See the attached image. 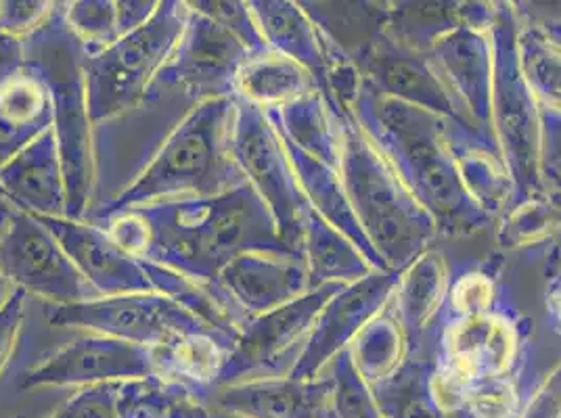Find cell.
<instances>
[{
	"mask_svg": "<svg viewBox=\"0 0 561 418\" xmlns=\"http://www.w3.org/2000/svg\"><path fill=\"white\" fill-rule=\"evenodd\" d=\"M133 209L149 227V249L140 262L193 279L216 282L227 264L250 252L296 254L280 241L275 216L248 183L214 197L158 201Z\"/></svg>",
	"mask_w": 561,
	"mask_h": 418,
	"instance_id": "1",
	"label": "cell"
},
{
	"mask_svg": "<svg viewBox=\"0 0 561 418\" xmlns=\"http://www.w3.org/2000/svg\"><path fill=\"white\" fill-rule=\"evenodd\" d=\"M352 116L402 185L436 222L438 234H469L491 227L461 181L446 142V119L375 93L367 82Z\"/></svg>",
	"mask_w": 561,
	"mask_h": 418,
	"instance_id": "2",
	"label": "cell"
},
{
	"mask_svg": "<svg viewBox=\"0 0 561 418\" xmlns=\"http://www.w3.org/2000/svg\"><path fill=\"white\" fill-rule=\"evenodd\" d=\"M233 112L234 98H214L193 107L164 140L135 185L84 220L96 222L124 209L158 201L214 197L245 185L229 151Z\"/></svg>",
	"mask_w": 561,
	"mask_h": 418,
	"instance_id": "3",
	"label": "cell"
},
{
	"mask_svg": "<svg viewBox=\"0 0 561 418\" xmlns=\"http://www.w3.org/2000/svg\"><path fill=\"white\" fill-rule=\"evenodd\" d=\"M340 176L352 211L375 254L392 272H404L440 236L432 216L402 185L392 165L358 121L340 109Z\"/></svg>",
	"mask_w": 561,
	"mask_h": 418,
	"instance_id": "4",
	"label": "cell"
},
{
	"mask_svg": "<svg viewBox=\"0 0 561 418\" xmlns=\"http://www.w3.org/2000/svg\"><path fill=\"white\" fill-rule=\"evenodd\" d=\"M25 70L43 80L53 107V132L59 144L68 216L82 220L93 197V124L87 105L84 50L66 22V2L34 34L24 38Z\"/></svg>",
	"mask_w": 561,
	"mask_h": 418,
	"instance_id": "5",
	"label": "cell"
},
{
	"mask_svg": "<svg viewBox=\"0 0 561 418\" xmlns=\"http://www.w3.org/2000/svg\"><path fill=\"white\" fill-rule=\"evenodd\" d=\"M197 105L183 89L156 78L133 109L93 126V197L87 216L135 185L164 140Z\"/></svg>",
	"mask_w": 561,
	"mask_h": 418,
	"instance_id": "6",
	"label": "cell"
},
{
	"mask_svg": "<svg viewBox=\"0 0 561 418\" xmlns=\"http://www.w3.org/2000/svg\"><path fill=\"white\" fill-rule=\"evenodd\" d=\"M492 45V130L501 160L514 183L510 208L545 190L540 181V109L517 57L514 2H494Z\"/></svg>",
	"mask_w": 561,
	"mask_h": 418,
	"instance_id": "7",
	"label": "cell"
},
{
	"mask_svg": "<svg viewBox=\"0 0 561 418\" xmlns=\"http://www.w3.org/2000/svg\"><path fill=\"white\" fill-rule=\"evenodd\" d=\"M187 18V0H160L147 24L103 53L84 57L87 105L93 126L140 103L179 45Z\"/></svg>",
	"mask_w": 561,
	"mask_h": 418,
	"instance_id": "8",
	"label": "cell"
},
{
	"mask_svg": "<svg viewBox=\"0 0 561 418\" xmlns=\"http://www.w3.org/2000/svg\"><path fill=\"white\" fill-rule=\"evenodd\" d=\"M229 151L245 183L275 216L280 241L291 252L302 254V213L308 201L266 112L234 98Z\"/></svg>",
	"mask_w": 561,
	"mask_h": 418,
	"instance_id": "9",
	"label": "cell"
},
{
	"mask_svg": "<svg viewBox=\"0 0 561 418\" xmlns=\"http://www.w3.org/2000/svg\"><path fill=\"white\" fill-rule=\"evenodd\" d=\"M342 287L346 285H323L319 289H310L296 302L248 318L234 339L216 387L289 376L314 321Z\"/></svg>",
	"mask_w": 561,
	"mask_h": 418,
	"instance_id": "10",
	"label": "cell"
},
{
	"mask_svg": "<svg viewBox=\"0 0 561 418\" xmlns=\"http://www.w3.org/2000/svg\"><path fill=\"white\" fill-rule=\"evenodd\" d=\"M47 321L48 325L82 328L149 349L164 348L187 333L210 328L160 291L122 293L91 302L53 305Z\"/></svg>",
	"mask_w": 561,
	"mask_h": 418,
	"instance_id": "11",
	"label": "cell"
},
{
	"mask_svg": "<svg viewBox=\"0 0 561 418\" xmlns=\"http://www.w3.org/2000/svg\"><path fill=\"white\" fill-rule=\"evenodd\" d=\"M0 270L24 293L53 305L96 300L59 241L32 213L13 208L0 231Z\"/></svg>",
	"mask_w": 561,
	"mask_h": 418,
	"instance_id": "12",
	"label": "cell"
},
{
	"mask_svg": "<svg viewBox=\"0 0 561 418\" xmlns=\"http://www.w3.org/2000/svg\"><path fill=\"white\" fill-rule=\"evenodd\" d=\"M519 326L499 305L466 321L434 326V376L446 383H469L515 374L519 358Z\"/></svg>",
	"mask_w": 561,
	"mask_h": 418,
	"instance_id": "13",
	"label": "cell"
},
{
	"mask_svg": "<svg viewBox=\"0 0 561 418\" xmlns=\"http://www.w3.org/2000/svg\"><path fill=\"white\" fill-rule=\"evenodd\" d=\"M400 272L374 270L342 287L321 310L305 349L289 372L291 379H319L329 364L358 337V333L388 305L397 291Z\"/></svg>",
	"mask_w": 561,
	"mask_h": 418,
	"instance_id": "14",
	"label": "cell"
},
{
	"mask_svg": "<svg viewBox=\"0 0 561 418\" xmlns=\"http://www.w3.org/2000/svg\"><path fill=\"white\" fill-rule=\"evenodd\" d=\"M248 57L250 50L233 34L188 4L183 36L158 78L183 89L199 105L214 98H234L237 73Z\"/></svg>",
	"mask_w": 561,
	"mask_h": 418,
	"instance_id": "15",
	"label": "cell"
},
{
	"mask_svg": "<svg viewBox=\"0 0 561 418\" xmlns=\"http://www.w3.org/2000/svg\"><path fill=\"white\" fill-rule=\"evenodd\" d=\"M356 66L363 73L367 86H371L375 93L413 105L427 114L455 121L468 130L478 132L469 124L468 117L461 112L453 94L448 93L445 82L440 80L438 71L434 70L425 53L404 47L394 38H390L386 32H379L356 57Z\"/></svg>",
	"mask_w": 561,
	"mask_h": 418,
	"instance_id": "16",
	"label": "cell"
},
{
	"mask_svg": "<svg viewBox=\"0 0 561 418\" xmlns=\"http://www.w3.org/2000/svg\"><path fill=\"white\" fill-rule=\"evenodd\" d=\"M158 376L153 349L89 333L50 353L22 379L24 390L34 387H91Z\"/></svg>",
	"mask_w": 561,
	"mask_h": 418,
	"instance_id": "17",
	"label": "cell"
},
{
	"mask_svg": "<svg viewBox=\"0 0 561 418\" xmlns=\"http://www.w3.org/2000/svg\"><path fill=\"white\" fill-rule=\"evenodd\" d=\"M425 55L469 124L484 139L496 144L492 130V45L489 30L461 25L436 40Z\"/></svg>",
	"mask_w": 561,
	"mask_h": 418,
	"instance_id": "18",
	"label": "cell"
},
{
	"mask_svg": "<svg viewBox=\"0 0 561 418\" xmlns=\"http://www.w3.org/2000/svg\"><path fill=\"white\" fill-rule=\"evenodd\" d=\"M59 241L99 298L153 291L142 262L124 254L112 236L87 220L34 216Z\"/></svg>",
	"mask_w": 561,
	"mask_h": 418,
	"instance_id": "19",
	"label": "cell"
},
{
	"mask_svg": "<svg viewBox=\"0 0 561 418\" xmlns=\"http://www.w3.org/2000/svg\"><path fill=\"white\" fill-rule=\"evenodd\" d=\"M333 383L329 374L300 381L291 376L257 379L216 387L204 395L210 413L233 418H328Z\"/></svg>",
	"mask_w": 561,
	"mask_h": 418,
	"instance_id": "20",
	"label": "cell"
},
{
	"mask_svg": "<svg viewBox=\"0 0 561 418\" xmlns=\"http://www.w3.org/2000/svg\"><path fill=\"white\" fill-rule=\"evenodd\" d=\"M218 282L248 318L296 302L310 291L305 256L277 252L234 257L218 275Z\"/></svg>",
	"mask_w": 561,
	"mask_h": 418,
	"instance_id": "21",
	"label": "cell"
},
{
	"mask_svg": "<svg viewBox=\"0 0 561 418\" xmlns=\"http://www.w3.org/2000/svg\"><path fill=\"white\" fill-rule=\"evenodd\" d=\"M517 57L540 109L561 114V2H514Z\"/></svg>",
	"mask_w": 561,
	"mask_h": 418,
	"instance_id": "22",
	"label": "cell"
},
{
	"mask_svg": "<svg viewBox=\"0 0 561 418\" xmlns=\"http://www.w3.org/2000/svg\"><path fill=\"white\" fill-rule=\"evenodd\" d=\"M0 190L13 208L25 213L68 216L66 174L53 128L0 167Z\"/></svg>",
	"mask_w": 561,
	"mask_h": 418,
	"instance_id": "23",
	"label": "cell"
},
{
	"mask_svg": "<svg viewBox=\"0 0 561 418\" xmlns=\"http://www.w3.org/2000/svg\"><path fill=\"white\" fill-rule=\"evenodd\" d=\"M450 270L440 249L432 247L400 272L392 307L404 330L409 353L432 348L434 326L445 307Z\"/></svg>",
	"mask_w": 561,
	"mask_h": 418,
	"instance_id": "24",
	"label": "cell"
},
{
	"mask_svg": "<svg viewBox=\"0 0 561 418\" xmlns=\"http://www.w3.org/2000/svg\"><path fill=\"white\" fill-rule=\"evenodd\" d=\"M446 142L471 199L496 222L514 201V183L499 147L478 132L446 119Z\"/></svg>",
	"mask_w": 561,
	"mask_h": 418,
	"instance_id": "25",
	"label": "cell"
},
{
	"mask_svg": "<svg viewBox=\"0 0 561 418\" xmlns=\"http://www.w3.org/2000/svg\"><path fill=\"white\" fill-rule=\"evenodd\" d=\"M492 13L494 2H388L383 32L404 47L427 53L461 25L489 30Z\"/></svg>",
	"mask_w": 561,
	"mask_h": 418,
	"instance_id": "26",
	"label": "cell"
},
{
	"mask_svg": "<svg viewBox=\"0 0 561 418\" xmlns=\"http://www.w3.org/2000/svg\"><path fill=\"white\" fill-rule=\"evenodd\" d=\"M250 7L266 47L300 63L323 91L328 71L323 38L305 7L289 0H250Z\"/></svg>",
	"mask_w": 561,
	"mask_h": 418,
	"instance_id": "27",
	"label": "cell"
},
{
	"mask_svg": "<svg viewBox=\"0 0 561 418\" xmlns=\"http://www.w3.org/2000/svg\"><path fill=\"white\" fill-rule=\"evenodd\" d=\"M280 139V137H279ZM289 163L294 167V174L298 178V185L305 193L306 201L314 209L321 218H325L331 227H335L340 233L346 234L352 243L367 256L375 270H388L383 259L375 254L374 247L369 245L367 236L363 233L356 216L348 201L346 186L342 183L340 170H333L323 162L306 155L291 142L280 139Z\"/></svg>",
	"mask_w": 561,
	"mask_h": 418,
	"instance_id": "28",
	"label": "cell"
},
{
	"mask_svg": "<svg viewBox=\"0 0 561 418\" xmlns=\"http://www.w3.org/2000/svg\"><path fill=\"white\" fill-rule=\"evenodd\" d=\"M231 348L233 341L211 328L187 333L164 348L153 349L156 372L204 399L216 387Z\"/></svg>",
	"mask_w": 561,
	"mask_h": 418,
	"instance_id": "29",
	"label": "cell"
},
{
	"mask_svg": "<svg viewBox=\"0 0 561 418\" xmlns=\"http://www.w3.org/2000/svg\"><path fill=\"white\" fill-rule=\"evenodd\" d=\"M279 137L306 155L340 170L342 137H340V109L331 103L328 94L319 89L302 98L266 112Z\"/></svg>",
	"mask_w": 561,
	"mask_h": 418,
	"instance_id": "30",
	"label": "cell"
},
{
	"mask_svg": "<svg viewBox=\"0 0 561 418\" xmlns=\"http://www.w3.org/2000/svg\"><path fill=\"white\" fill-rule=\"evenodd\" d=\"M302 256L310 289L323 285H351L375 270L351 239L331 227L325 218L310 208V204L302 213Z\"/></svg>",
	"mask_w": 561,
	"mask_h": 418,
	"instance_id": "31",
	"label": "cell"
},
{
	"mask_svg": "<svg viewBox=\"0 0 561 418\" xmlns=\"http://www.w3.org/2000/svg\"><path fill=\"white\" fill-rule=\"evenodd\" d=\"M538 385L514 374L469 383H446L432 374V392L446 418H517Z\"/></svg>",
	"mask_w": 561,
	"mask_h": 418,
	"instance_id": "32",
	"label": "cell"
},
{
	"mask_svg": "<svg viewBox=\"0 0 561 418\" xmlns=\"http://www.w3.org/2000/svg\"><path fill=\"white\" fill-rule=\"evenodd\" d=\"M53 128L47 86L32 71L0 89V167Z\"/></svg>",
	"mask_w": 561,
	"mask_h": 418,
	"instance_id": "33",
	"label": "cell"
},
{
	"mask_svg": "<svg viewBox=\"0 0 561 418\" xmlns=\"http://www.w3.org/2000/svg\"><path fill=\"white\" fill-rule=\"evenodd\" d=\"M147 279L153 291H160L170 300L183 305L188 314H193L204 325L229 337L234 344L241 326L245 325L248 316L239 310L231 295L220 287V282H206L193 279L183 272L170 270L164 266L142 262Z\"/></svg>",
	"mask_w": 561,
	"mask_h": 418,
	"instance_id": "34",
	"label": "cell"
},
{
	"mask_svg": "<svg viewBox=\"0 0 561 418\" xmlns=\"http://www.w3.org/2000/svg\"><path fill=\"white\" fill-rule=\"evenodd\" d=\"M317 82L300 63L266 48L250 53L237 73L234 98L248 101L262 112L280 109L308 93L317 91Z\"/></svg>",
	"mask_w": 561,
	"mask_h": 418,
	"instance_id": "35",
	"label": "cell"
},
{
	"mask_svg": "<svg viewBox=\"0 0 561 418\" xmlns=\"http://www.w3.org/2000/svg\"><path fill=\"white\" fill-rule=\"evenodd\" d=\"M432 348L409 353L392 376L371 385V392L383 417L446 418L432 392V374H434Z\"/></svg>",
	"mask_w": 561,
	"mask_h": 418,
	"instance_id": "36",
	"label": "cell"
},
{
	"mask_svg": "<svg viewBox=\"0 0 561 418\" xmlns=\"http://www.w3.org/2000/svg\"><path fill=\"white\" fill-rule=\"evenodd\" d=\"M348 349L356 371L369 385L386 381L400 369L409 356V346L392 300L358 333Z\"/></svg>",
	"mask_w": 561,
	"mask_h": 418,
	"instance_id": "37",
	"label": "cell"
},
{
	"mask_svg": "<svg viewBox=\"0 0 561 418\" xmlns=\"http://www.w3.org/2000/svg\"><path fill=\"white\" fill-rule=\"evenodd\" d=\"M496 222L501 227L496 236L503 247L533 245L547 234L561 233V197L545 188L505 209Z\"/></svg>",
	"mask_w": 561,
	"mask_h": 418,
	"instance_id": "38",
	"label": "cell"
},
{
	"mask_svg": "<svg viewBox=\"0 0 561 418\" xmlns=\"http://www.w3.org/2000/svg\"><path fill=\"white\" fill-rule=\"evenodd\" d=\"M325 374L333 383L331 418H386L371 385L356 371L351 349L342 351L325 369Z\"/></svg>",
	"mask_w": 561,
	"mask_h": 418,
	"instance_id": "39",
	"label": "cell"
},
{
	"mask_svg": "<svg viewBox=\"0 0 561 418\" xmlns=\"http://www.w3.org/2000/svg\"><path fill=\"white\" fill-rule=\"evenodd\" d=\"M66 22L80 40L84 57H93L119 40L116 0H71L66 2Z\"/></svg>",
	"mask_w": 561,
	"mask_h": 418,
	"instance_id": "40",
	"label": "cell"
},
{
	"mask_svg": "<svg viewBox=\"0 0 561 418\" xmlns=\"http://www.w3.org/2000/svg\"><path fill=\"white\" fill-rule=\"evenodd\" d=\"M499 280L482 270H469L459 277H450L438 323L466 321L491 312L499 305Z\"/></svg>",
	"mask_w": 561,
	"mask_h": 418,
	"instance_id": "41",
	"label": "cell"
},
{
	"mask_svg": "<svg viewBox=\"0 0 561 418\" xmlns=\"http://www.w3.org/2000/svg\"><path fill=\"white\" fill-rule=\"evenodd\" d=\"M191 9L210 18L211 22L225 27L229 34L248 48L250 53L266 50V43L260 34L256 18L250 2L243 0H191Z\"/></svg>",
	"mask_w": 561,
	"mask_h": 418,
	"instance_id": "42",
	"label": "cell"
},
{
	"mask_svg": "<svg viewBox=\"0 0 561 418\" xmlns=\"http://www.w3.org/2000/svg\"><path fill=\"white\" fill-rule=\"evenodd\" d=\"M122 383H101V385L82 387L47 418H122V410H119Z\"/></svg>",
	"mask_w": 561,
	"mask_h": 418,
	"instance_id": "43",
	"label": "cell"
},
{
	"mask_svg": "<svg viewBox=\"0 0 561 418\" xmlns=\"http://www.w3.org/2000/svg\"><path fill=\"white\" fill-rule=\"evenodd\" d=\"M540 181L561 197V114L551 109H540Z\"/></svg>",
	"mask_w": 561,
	"mask_h": 418,
	"instance_id": "44",
	"label": "cell"
},
{
	"mask_svg": "<svg viewBox=\"0 0 561 418\" xmlns=\"http://www.w3.org/2000/svg\"><path fill=\"white\" fill-rule=\"evenodd\" d=\"M50 0H0V32L15 38H27L53 13Z\"/></svg>",
	"mask_w": 561,
	"mask_h": 418,
	"instance_id": "45",
	"label": "cell"
},
{
	"mask_svg": "<svg viewBox=\"0 0 561 418\" xmlns=\"http://www.w3.org/2000/svg\"><path fill=\"white\" fill-rule=\"evenodd\" d=\"M25 300L27 293L22 289H15L9 302L0 307V376L7 371L24 325Z\"/></svg>",
	"mask_w": 561,
	"mask_h": 418,
	"instance_id": "46",
	"label": "cell"
},
{
	"mask_svg": "<svg viewBox=\"0 0 561 418\" xmlns=\"http://www.w3.org/2000/svg\"><path fill=\"white\" fill-rule=\"evenodd\" d=\"M517 418H561V360L547 372Z\"/></svg>",
	"mask_w": 561,
	"mask_h": 418,
	"instance_id": "47",
	"label": "cell"
},
{
	"mask_svg": "<svg viewBox=\"0 0 561 418\" xmlns=\"http://www.w3.org/2000/svg\"><path fill=\"white\" fill-rule=\"evenodd\" d=\"M160 0H116L117 36L124 38L147 24Z\"/></svg>",
	"mask_w": 561,
	"mask_h": 418,
	"instance_id": "48",
	"label": "cell"
},
{
	"mask_svg": "<svg viewBox=\"0 0 561 418\" xmlns=\"http://www.w3.org/2000/svg\"><path fill=\"white\" fill-rule=\"evenodd\" d=\"M25 71V45L22 38L0 32V89Z\"/></svg>",
	"mask_w": 561,
	"mask_h": 418,
	"instance_id": "49",
	"label": "cell"
},
{
	"mask_svg": "<svg viewBox=\"0 0 561 418\" xmlns=\"http://www.w3.org/2000/svg\"><path fill=\"white\" fill-rule=\"evenodd\" d=\"M547 316L553 330L561 335V277L553 280V285L547 291Z\"/></svg>",
	"mask_w": 561,
	"mask_h": 418,
	"instance_id": "50",
	"label": "cell"
},
{
	"mask_svg": "<svg viewBox=\"0 0 561 418\" xmlns=\"http://www.w3.org/2000/svg\"><path fill=\"white\" fill-rule=\"evenodd\" d=\"M13 291H15V287L7 280V277H4L2 270H0V307L9 302V298L13 295Z\"/></svg>",
	"mask_w": 561,
	"mask_h": 418,
	"instance_id": "51",
	"label": "cell"
},
{
	"mask_svg": "<svg viewBox=\"0 0 561 418\" xmlns=\"http://www.w3.org/2000/svg\"><path fill=\"white\" fill-rule=\"evenodd\" d=\"M11 209H13V206L7 201V197H4L2 190H0V231H2V227H4V222H7V218H9V213H11Z\"/></svg>",
	"mask_w": 561,
	"mask_h": 418,
	"instance_id": "52",
	"label": "cell"
},
{
	"mask_svg": "<svg viewBox=\"0 0 561 418\" xmlns=\"http://www.w3.org/2000/svg\"><path fill=\"white\" fill-rule=\"evenodd\" d=\"M328 418H331V413H329V417Z\"/></svg>",
	"mask_w": 561,
	"mask_h": 418,
	"instance_id": "53",
	"label": "cell"
},
{
	"mask_svg": "<svg viewBox=\"0 0 561 418\" xmlns=\"http://www.w3.org/2000/svg\"><path fill=\"white\" fill-rule=\"evenodd\" d=\"M130 418H142V417H130Z\"/></svg>",
	"mask_w": 561,
	"mask_h": 418,
	"instance_id": "54",
	"label": "cell"
},
{
	"mask_svg": "<svg viewBox=\"0 0 561 418\" xmlns=\"http://www.w3.org/2000/svg\"><path fill=\"white\" fill-rule=\"evenodd\" d=\"M13 418H20V417H13Z\"/></svg>",
	"mask_w": 561,
	"mask_h": 418,
	"instance_id": "55",
	"label": "cell"
}]
</instances>
